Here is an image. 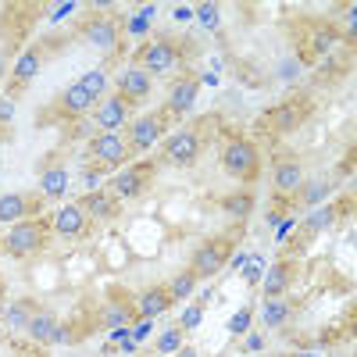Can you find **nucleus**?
<instances>
[{"mask_svg":"<svg viewBox=\"0 0 357 357\" xmlns=\"http://www.w3.org/2000/svg\"><path fill=\"white\" fill-rule=\"evenodd\" d=\"M197 97H200V75L197 72H178L168 82V100H165L168 118H183L186 111H193Z\"/></svg>","mask_w":357,"mask_h":357,"instance_id":"obj_12","label":"nucleus"},{"mask_svg":"<svg viewBox=\"0 0 357 357\" xmlns=\"http://www.w3.org/2000/svg\"><path fill=\"white\" fill-rule=\"evenodd\" d=\"M43 215V197L40 193H0V225H18L25 218H40Z\"/></svg>","mask_w":357,"mask_h":357,"instance_id":"obj_11","label":"nucleus"},{"mask_svg":"<svg viewBox=\"0 0 357 357\" xmlns=\"http://www.w3.org/2000/svg\"><path fill=\"white\" fill-rule=\"evenodd\" d=\"M340 211H343V204H329V207H318L314 215H307L304 218V236H318V232H325L336 218H340Z\"/></svg>","mask_w":357,"mask_h":357,"instance_id":"obj_29","label":"nucleus"},{"mask_svg":"<svg viewBox=\"0 0 357 357\" xmlns=\"http://www.w3.org/2000/svg\"><path fill=\"white\" fill-rule=\"evenodd\" d=\"M86 158H89V165H97L107 175L132 165V151H129V143H126L122 132H93L89 143H86Z\"/></svg>","mask_w":357,"mask_h":357,"instance_id":"obj_6","label":"nucleus"},{"mask_svg":"<svg viewBox=\"0 0 357 357\" xmlns=\"http://www.w3.org/2000/svg\"><path fill=\"white\" fill-rule=\"evenodd\" d=\"M0 289H4V279H0Z\"/></svg>","mask_w":357,"mask_h":357,"instance_id":"obj_46","label":"nucleus"},{"mask_svg":"<svg viewBox=\"0 0 357 357\" xmlns=\"http://www.w3.org/2000/svg\"><path fill=\"white\" fill-rule=\"evenodd\" d=\"M40 311V304L33 301V296H18V301H11L4 307V329H15V333H25L29 321H33V314Z\"/></svg>","mask_w":357,"mask_h":357,"instance_id":"obj_25","label":"nucleus"},{"mask_svg":"<svg viewBox=\"0 0 357 357\" xmlns=\"http://www.w3.org/2000/svg\"><path fill=\"white\" fill-rule=\"evenodd\" d=\"M75 204L86 211L89 222H114L118 215H122V200H118L111 190H89V193H82Z\"/></svg>","mask_w":357,"mask_h":357,"instance_id":"obj_18","label":"nucleus"},{"mask_svg":"<svg viewBox=\"0 0 357 357\" xmlns=\"http://www.w3.org/2000/svg\"><path fill=\"white\" fill-rule=\"evenodd\" d=\"M50 236H54L50 218H43V215L25 218L18 225H8V232L0 236V250H4L8 257H15V261H33L50 247Z\"/></svg>","mask_w":357,"mask_h":357,"instance_id":"obj_2","label":"nucleus"},{"mask_svg":"<svg viewBox=\"0 0 357 357\" xmlns=\"http://www.w3.org/2000/svg\"><path fill=\"white\" fill-rule=\"evenodd\" d=\"M236 243H240V232H218V236H207L200 247H193L186 268H190L197 279H215L222 268L229 264Z\"/></svg>","mask_w":357,"mask_h":357,"instance_id":"obj_3","label":"nucleus"},{"mask_svg":"<svg viewBox=\"0 0 357 357\" xmlns=\"http://www.w3.org/2000/svg\"><path fill=\"white\" fill-rule=\"evenodd\" d=\"M136 301V318H146V321H154L158 314L172 311V293L165 282H154V286H146L139 296H132Z\"/></svg>","mask_w":357,"mask_h":357,"instance_id":"obj_22","label":"nucleus"},{"mask_svg":"<svg viewBox=\"0 0 357 357\" xmlns=\"http://www.w3.org/2000/svg\"><path fill=\"white\" fill-rule=\"evenodd\" d=\"M22 357H47L43 350H29V354H22Z\"/></svg>","mask_w":357,"mask_h":357,"instance_id":"obj_42","label":"nucleus"},{"mask_svg":"<svg viewBox=\"0 0 357 357\" xmlns=\"http://www.w3.org/2000/svg\"><path fill=\"white\" fill-rule=\"evenodd\" d=\"M247 357H261V354H247Z\"/></svg>","mask_w":357,"mask_h":357,"instance_id":"obj_45","label":"nucleus"},{"mask_svg":"<svg viewBox=\"0 0 357 357\" xmlns=\"http://www.w3.org/2000/svg\"><path fill=\"white\" fill-rule=\"evenodd\" d=\"M136 68H143L151 79H175L186 65V43L175 36H151L136 50Z\"/></svg>","mask_w":357,"mask_h":357,"instance_id":"obj_1","label":"nucleus"},{"mask_svg":"<svg viewBox=\"0 0 357 357\" xmlns=\"http://www.w3.org/2000/svg\"><path fill=\"white\" fill-rule=\"evenodd\" d=\"M89 225L93 222L86 218V211L79 204H65V207H57V215H50V229L57 236H65V240H79V236L89 232Z\"/></svg>","mask_w":357,"mask_h":357,"instance_id":"obj_20","label":"nucleus"},{"mask_svg":"<svg viewBox=\"0 0 357 357\" xmlns=\"http://www.w3.org/2000/svg\"><path fill=\"white\" fill-rule=\"evenodd\" d=\"M172 357H200V350H197V347H190V343H183V347H178Z\"/></svg>","mask_w":357,"mask_h":357,"instance_id":"obj_40","label":"nucleus"},{"mask_svg":"<svg viewBox=\"0 0 357 357\" xmlns=\"http://www.w3.org/2000/svg\"><path fill=\"white\" fill-rule=\"evenodd\" d=\"M222 172L236 183H257L261 175V151L257 143H250L247 136H232L225 146H222Z\"/></svg>","mask_w":357,"mask_h":357,"instance_id":"obj_4","label":"nucleus"},{"mask_svg":"<svg viewBox=\"0 0 357 357\" xmlns=\"http://www.w3.org/2000/svg\"><path fill=\"white\" fill-rule=\"evenodd\" d=\"M168 126H172V118H168V111H165V107L146 111V114L132 118V122L126 126V143H129V151H132V154L151 151V146H154L158 139H165V136H168Z\"/></svg>","mask_w":357,"mask_h":357,"instance_id":"obj_8","label":"nucleus"},{"mask_svg":"<svg viewBox=\"0 0 357 357\" xmlns=\"http://www.w3.org/2000/svg\"><path fill=\"white\" fill-rule=\"evenodd\" d=\"M218 207H222L225 218L247 222V218L254 215V193H250V190H232V193H225V197L218 200Z\"/></svg>","mask_w":357,"mask_h":357,"instance_id":"obj_26","label":"nucleus"},{"mask_svg":"<svg viewBox=\"0 0 357 357\" xmlns=\"http://www.w3.org/2000/svg\"><path fill=\"white\" fill-rule=\"evenodd\" d=\"M65 190H68V168L57 161H47L40 168V197H61Z\"/></svg>","mask_w":357,"mask_h":357,"instance_id":"obj_27","label":"nucleus"},{"mask_svg":"<svg viewBox=\"0 0 357 357\" xmlns=\"http://www.w3.org/2000/svg\"><path fill=\"white\" fill-rule=\"evenodd\" d=\"M204 314H207V304H204V301H193V304L183 311V318H178V329H183V333H197L200 325H204Z\"/></svg>","mask_w":357,"mask_h":357,"instance_id":"obj_34","label":"nucleus"},{"mask_svg":"<svg viewBox=\"0 0 357 357\" xmlns=\"http://www.w3.org/2000/svg\"><path fill=\"white\" fill-rule=\"evenodd\" d=\"M132 122V104L118 93H107L104 100H97L93 107V126L97 132H122Z\"/></svg>","mask_w":357,"mask_h":357,"instance_id":"obj_14","label":"nucleus"},{"mask_svg":"<svg viewBox=\"0 0 357 357\" xmlns=\"http://www.w3.org/2000/svg\"><path fill=\"white\" fill-rule=\"evenodd\" d=\"M336 43H340V36H336V29H329V25H318L311 33V54L314 57H321L325 50H333Z\"/></svg>","mask_w":357,"mask_h":357,"instance_id":"obj_33","label":"nucleus"},{"mask_svg":"<svg viewBox=\"0 0 357 357\" xmlns=\"http://www.w3.org/2000/svg\"><path fill=\"white\" fill-rule=\"evenodd\" d=\"M250 318H254V307H250V304L240 307V311L232 314V321H229V333H232V336H247V333H250Z\"/></svg>","mask_w":357,"mask_h":357,"instance_id":"obj_35","label":"nucleus"},{"mask_svg":"<svg viewBox=\"0 0 357 357\" xmlns=\"http://www.w3.org/2000/svg\"><path fill=\"white\" fill-rule=\"evenodd\" d=\"M4 336H8V333H4V329H0V343H4Z\"/></svg>","mask_w":357,"mask_h":357,"instance_id":"obj_44","label":"nucleus"},{"mask_svg":"<svg viewBox=\"0 0 357 357\" xmlns=\"http://www.w3.org/2000/svg\"><path fill=\"white\" fill-rule=\"evenodd\" d=\"M257 275H264V264H261V257H254V261L247 264V272H243V279H247V282H257Z\"/></svg>","mask_w":357,"mask_h":357,"instance_id":"obj_38","label":"nucleus"},{"mask_svg":"<svg viewBox=\"0 0 357 357\" xmlns=\"http://www.w3.org/2000/svg\"><path fill=\"white\" fill-rule=\"evenodd\" d=\"M93 107H97V97H89L79 82H72L47 104V111H40V126H47V122H82L86 114H93Z\"/></svg>","mask_w":357,"mask_h":357,"instance_id":"obj_5","label":"nucleus"},{"mask_svg":"<svg viewBox=\"0 0 357 357\" xmlns=\"http://www.w3.org/2000/svg\"><path fill=\"white\" fill-rule=\"evenodd\" d=\"M197 282H200V279L190 272V268H178V272L165 282V286H168V293H172V304H178V301H190V296L197 293Z\"/></svg>","mask_w":357,"mask_h":357,"instance_id":"obj_28","label":"nucleus"},{"mask_svg":"<svg viewBox=\"0 0 357 357\" xmlns=\"http://www.w3.org/2000/svg\"><path fill=\"white\" fill-rule=\"evenodd\" d=\"M151 89H154V79L146 75L143 68H136V65L122 68V75H118V82H114V93H118V97H126L132 107H136L139 100L151 97Z\"/></svg>","mask_w":357,"mask_h":357,"instance_id":"obj_19","label":"nucleus"},{"mask_svg":"<svg viewBox=\"0 0 357 357\" xmlns=\"http://www.w3.org/2000/svg\"><path fill=\"white\" fill-rule=\"evenodd\" d=\"M304 165L296 161V158H279L275 161V168H272V186H275V193H296L304 186Z\"/></svg>","mask_w":357,"mask_h":357,"instance_id":"obj_24","label":"nucleus"},{"mask_svg":"<svg viewBox=\"0 0 357 357\" xmlns=\"http://www.w3.org/2000/svg\"><path fill=\"white\" fill-rule=\"evenodd\" d=\"M8 72H11V61H8V54H4V50H0V79H4Z\"/></svg>","mask_w":357,"mask_h":357,"instance_id":"obj_41","label":"nucleus"},{"mask_svg":"<svg viewBox=\"0 0 357 357\" xmlns=\"http://www.w3.org/2000/svg\"><path fill=\"white\" fill-rule=\"evenodd\" d=\"M43 61H47V47H43V43H33V47H29V50L18 57V61L11 65V72H8V97H15V100H18L22 89L40 75Z\"/></svg>","mask_w":357,"mask_h":357,"instance_id":"obj_13","label":"nucleus"},{"mask_svg":"<svg viewBox=\"0 0 357 357\" xmlns=\"http://www.w3.org/2000/svg\"><path fill=\"white\" fill-rule=\"evenodd\" d=\"M15 111H18V100L15 97H0V129H8L11 126V118H15Z\"/></svg>","mask_w":357,"mask_h":357,"instance_id":"obj_36","label":"nucleus"},{"mask_svg":"<svg viewBox=\"0 0 357 357\" xmlns=\"http://www.w3.org/2000/svg\"><path fill=\"white\" fill-rule=\"evenodd\" d=\"M329 193H333V186L325 183V178H304V186L296 190V200H301L304 207H314V204H321Z\"/></svg>","mask_w":357,"mask_h":357,"instance_id":"obj_30","label":"nucleus"},{"mask_svg":"<svg viewBox=\"0 0 357 357\" xmlns=\"http://www.w3.org/2000/svg\"><path fill=\"white\" fill-rule=\"evenodd\" d=\"M25 336L33 340L36 347H50V343L61 340L65 333H61V321H57V314H54V311H47V307H40V311L33 314V321H29Z\"/></svg>","mask_w":357,"mask_h":357,"instance_id":"obj_23","label":"nucleus"},{"mask_svg":"<svg viewBox=\"0 0 357 357\" xmlns=\"http://www.w3.org/2000/svg\"><path fill=\"white\" fill-rule=\"evenodd\" d=\"M75 82L86 89L89 97H97V100L107 97V68H89V72H82Z\"/></svg>","mask_w":357,"mask_h":357,"instance_id":"obj_31","label":"nucleus"},{"mask_svg":"<svg viewBox=\"0 0 357 357\" xmlns=\"http://www.w3.org/2000/svg\"><path fill=\"white\" fill-rule=\"evenodd\" d=\"M132 321H136V301H132L129 293L114 289V293H111V301H107L104 311H100V329L118 333V329H129Z\"/></svg>","mask_w":357,"mask_h":357,"instance_id":"obj_17","label":"nucleus"},{"mask_svg":"<svg viewBox=\"0 0 357 357\" xmlns=\"http://www.w3.org/2000/svg\"><path fill=\"white\" fill-rule=\"evenodd\" d=\"M293 357H318V354H293Z\"/></svg>","mask_w":357,"mask_h":357,"instance_id":"obj_43","label":"nucleus"},{"mask_svg":"<svg viewBox=\"0 0 357 357\" xmlns=\"http://www.w3.org/2000/svg\"><path fill=\"white\" fill-rule=\"evenodd\" d=\"M122 33H126V25H122V15H89L79 22V36L89 43V47H97V50H118V43H122Z\"/></svg>","mask_w":357,"mask_h":357,"instance_id":"obj_10","label":"nucleus"},{"mask_svg":"<svg viewBox=\"0 0 357 357\" xmlns=\"http://www.w3.org/2000/svg\"><path fill=\"white\" fill-rule=\"evenodd\" d=\"M183 343H186V333L178 329V325H172V329H165V333L154 340V350H158L161 357H168V354H175L178 347H183Z\"/></svg>","mask_w":357,"mask_h":357,"instance_id":"obj_32","label":"nucleus"},{"mask_svg":"<svg viewBox=\"0 0 357 357\" xmlns=\"http://www.w3.org/2000/svg\"><path fill=\"white\" fill-rule=\"evenodd\" d=\"M307 104H301V100H286V104H279V107H272V111H264V129H272L275 136H289V132H296L304 126V118H307Z\"/></svg>","mask_w":357,"mask_h":357,"instance_id":"obj_16","label":"nucleus"},{"mask_svg":"<svg viewBox=\"0 0 357 357\" xmlns=\"http://www.w3.org/2000/svg\"><path fill=\"white\" fill-rule=\"evenodd\" d=\"M296 311H301V304H296L293 296H272V301L261 304V325L272 329V333H279L296 318Z\"/></svg>","mask_w":357,"mask_h":357,"instance_id":"obj_21","label":"nucleus"},{"mask_svg":"<svg viewBox=\"0 0 357 357\" xmlns=\"http://www.w3.org/2000/svg\"><path fill=\"white\" fill-rule=\"evenodd\" d=\"M154 175H158V161H132L111 175V193L118 200H139L154 186Z\"/></svg>","mask_w":357,"mask_h":357,"instance_id":"obj_7","label":"nucleus"},{"mask_svg":"<svg viewBox=\"0 0 357 357\" xmlns=\"http://www.w3.org/2000/svg\"><path fill=\"white\" fill-rule=\"evenodd\" d=\"M301 75V61L296 57H289V61H279V79L282 82H289V79H296Z\"/></svg>","mask_w":357,"mask_h":357,"instance_id":"obj_37","label":"nucleus"},{"mask_svg":"<svg viewBox=\"0 0 357 357\" xmlns=\"http://www.w3.org/2000/svg\"><path fill=\"white\" fill-rule=\"evenodd\" d=\"M204 154V139L197 129H178L161 139V165L168 168H193Z\"/></svg>","mask_w":357,"mask_h":357,"instance_id":"obj_9","label":"nucleus"},{"mask_svg":"<svg viewBox=\"0 0 357 357\" xmlns=\"http://www.w3.org/2000/svg\"><path fill=\"white\" fill-rule=\"evenodd\" d=\"M296 279H301V261H296V257L275 261V264L261 275V293H264V301H272V296H289V289L296 286Z\"/></svg>","mask_w":357,"mask_h":357,"instance_id":"obj_15","label":"nucleus"},{"mask_svg":"<svg viewBox=\"0 0 357 357\" xmlns=\"http://www.w3.org/2000/svg\"><path fill=\"white\" fill-rule=\"evenodd\" d=\"M261 347H264V336L261 333H250L247 336V354H261Z\"/></svg>","mask_w":357,"mask_h":357,"instance_id":"obj_39","label":"nucleus"}]
</instances>
